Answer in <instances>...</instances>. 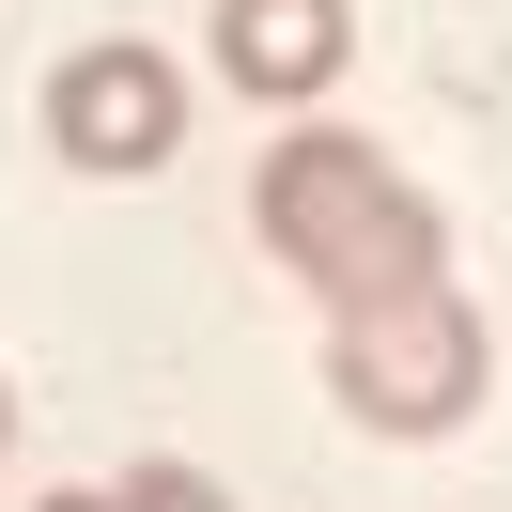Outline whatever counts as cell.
<instances>
[{"label": "cell", "mask_w": 512, "mask_h": 512, "mask_svg": "<svg viewBox=\"0 0 512 512\" xmlns=\"http://www.w3.org/2000/svg\"><path fill=\"white\" fill-rule=\"evenodd\" d=\"M326 388H342V419H373V435H450V419L481 404V311L450 280L373 295V311H326Z\"/></svg>", "instance_id": "obj_2"}, {"label": "cell", "mask_w": 512, "mask_h": 512, "mask_svg": "<svg viewBox=\"0 0 512 512\" xmlns=\"http://www.w3.org/2000/svg\"><path fill=\"white\" fill-rule=\"evenodd\" d=\"M47 512H140V497H47Z\"/></svg>", "instance_id": "obj_6"}, {"label": "cell", "mask_w": 512, "mask_h": 512, "mask_svg": "<svg viewBox=\"0 0 512 512\" xmlns=\"http://www.w3.org/2000/svg\"><path fill=\"white\" fill-rule=\"evenodd\" d=\"M125 497H140V512H233V497H218V481H202V466H140Z\"/></svg>", "instance_id": "obj_5"}, {"label": "cell", "mask_w": 512, "mask_h": 512, "mask_svg": "<svg viewBox=\"0 0 512 512\" xmlns=\"http://www.w3.org/2000/svg\"><path fill=\"white\" fill-rule=\"evenodd\" d=\"M47 140H63V171H156L171 140H187V78L156 63V47H78L63 78H47Z\"/></svg>", "instance_id": "obj_3"}, {"label": "cell", "mask_w": 512, "mask_h": 512, "mask_svg": "<svg viewBox=\"0 0 512 512\" xmlns=\"http://www.w3.org/2000/svg\"><path fill=\"white\" fill-rule=\"evenodd\" d=\"M249 218H264V249H280L326 311H373V295L450 280V218L373 156V140H326V125H311V140H264Z\"/></svg>", "instance_id": "obj_1"}, {"label": "cell", "mask_w": 512, "mask_h": 512, "mask_svg": "<svg viewBox=\"0 0 512 512\" xmlns=\"http://www.w3.org/2000/svg\"><path fill=\"white\" fill-rule=\"evenodd\" d=\"M342 47H357L342 0H218V78L264 94V109H311L342 78Z\"/></svg>", "instance_id": "obj_4"}, {"label": "cell", "mask_w": 512, "mask_h": 512, "mask_svg": "<svg viewBox=\"0 0 512 512\" xmlns=\"http://www.w3.org/2000/svg\"><path fill=\"white\" fill-rule=\"evenodd\" d=\"M0 450H16V388H0Z\"/></svg>", "instance_id": "obj_7"}]
</instances>
